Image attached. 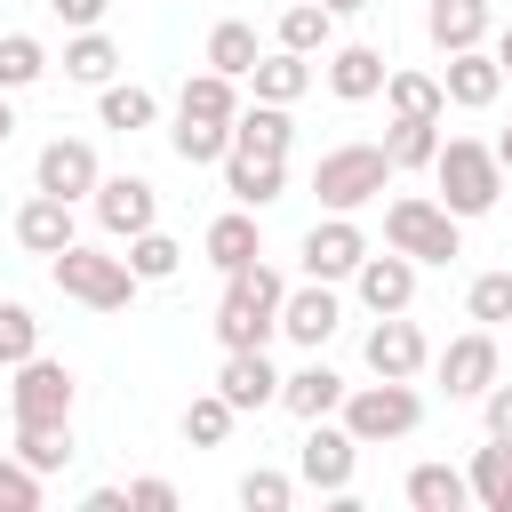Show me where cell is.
Wrapping results in <instances>:
<instances>
[{
  "mask_svg": "<svg viewBox=\"0 0 512 512\" xmlns=\"http://www.w3.org/2000/svg\"><path fill=\"white\" fill-rule=\"evenodd\" d=\"M16 240H24L32 256H56V248L72 240V200H56V192L24 200V208H16Z\"/></svg>",
  "mask_w": 512,
  "mask_h": 512,
  "instance_id": "17",
  "label": "cell"
},
{
  "mask_svg": "<svg viewBox=\"0 0 512 512\" xmlns=\"http://www.w3.org/2000/svg\"><path fill=\"white\" fill-rule=\"evenodd\" d=\"M104 128H152V88H104Z\"/></svg>",
  "mask_w": 512,
  "mask_h": 512,
  "instance_id": "39",
  "label": "cell"
},
{
  "mask_svg": "<svg viewBox=\"0 0 512 512\" xmlns=\"http://www.w3.org/2000/svg\"><path fill=\"white\" fill-rule=\"evenodd\" d=\"M384 96H392V120H440L448 112L432 72H384Z\"/></svg>",
  "mask_w": 512,
  "mask_h": 512,
  "instance_id": "23",
  "label": "cell"
},
{
  "mask_svg": "<svg viewBox=\"0 0 512 512\" xmlns=\"http://www.w3.org/2000/svg\"><path fill=\"white\" fill-rule=\"evenodd\" d=\"M288 112L280 104H256V112H232V144L240 152H272V160H288Z\"/></svg>",
  "mask_w": 512,
  "mask_h": 512,
  "instance_id": "24",
  "label": "cell"
},
{
  "mask_svg": "<svg viewBox=\"0 0 512 512\" xmlns=\"http://www.w3.org/2000/svg\"><path fill=\"white\" fill-rule=\"evenodd\" d=\"M384 240L400 248V256H416V264H448L464 240H456V216L440 208V200H392L384 208Z\"/></svg>",
  "mask_w": 512,
  "mask_h": 512,
  "instance_id": "5",
  "label": "cell"
},
{
  "mask_svg": "<svg viewBox=\"0 0 512 512\" xmlns=\"http://www.w3.org/2000/svg\"><path fill=\"white\" fill-rule=\"evenodd\" d=\"M224 184L248 200V208H264V200H280V184H288V168L272 160V152H240V144H224Z\"/></svg>",
  "mask_w": 512,
  "mask_h": 512,
  "instance_id": "16",
  "label": "cell"
},
{
  "mask_svg": "<svg viewBox=\"0 0 512 512\" xmlns=\"http://www.w3.org/2000/svg\"><path fill=\"white\" fill-rule=\"evenodd\" d=\"M440 384H448V392H488V384H496V336H488V328L456 336V344L440 352Z\"/></svg>",
  "mask_w": 512,
  "mask_h": 512,
  "instance_id": "12",
  "label": "cell"
},
{
  "mask_svg": "<svg viewBox=\"0 0 512 512\" xmlns=\"http://www.w3.org/2000/svg\"><path fill=\"white\" fill-rule=\"evenodd\" d=\"M112 64H120V48H112L104 32H80V40L64 48V72H72V80H112Z\"/></svg>",
  "mask_w": 512,
  "mask_h": 512,
  "instance_id": "36",
  "label": "cell"
},
{
  "mask_svg": "<svg viewBox=\"0 0 512 512\" xmlns=\"http://www.w3.org/2000/svg\"><path fill=\"white\" fill-rule=\"evenodd\" d=\"M240 504H248V512H280V504H288V480H280V472H248V480H240Z\"/></svg>",
  "mask_w": 512,
  "mask_h": 512,
  "instance_id": "43",
  "label": "cell"
},
{
  "mask_svg": "<svg viewBox=\"0 0 512 512\" xmlns=\"http://www.w3.org/2000/svg\"><path fill=\"white\" fill-rule=\"evenodd\" d=\"M256 104H296L304 88H312V64L296 56V48H280V56H256Z\"/></svg>",
  "mask_w": 512,
  "mask_h": 512,
  "instance_id": "21",
  "label": "cell"
},
{
  "mask_svg": "<svg viewBox=\"0 0 512 512\" xmlns=\"http://www.w3.org/2000/svg\"><path fill=\"white\" fill-rule=\"evenodd\" d=\"M72 416V376L56 360H16V424H64Z\"/></svg>",
  "mask_w": 512,
  "mask_h": 512,
  "instance_id": "7",
  "label": "cell"
},
{
  "mask_svg": "<svg viewBox=\"0 0 512 512\" xmlns=\"http://www.w3.org/2000/svg\"><path fill=\"white\" fill-rule=\"evenodd\" d=\"M48 8H56L64 24H96V16H104V0H48Z\"/></svg>",
  "mask_w": 512,
  "mask_h": 512,
  "instance_id": "46",
  "label": "cell"
},
{
  "mask_svg": "<svg viewBox=\"0 0 512 512\" xmlns=\"http://www.w3.org/2000/svg\"><path fill=\"white\" fill-rule=\"evenodd\" d=\"M472 320H512V272H480L472 280Z\"/></svg>",
  "mask_w": 512,
  "mask_h": 512,
  "instance_id": "41",
  "label": "cell"
},
{
  "mask_svg": "<svg viewBox=\"0 0 512 512\" xmlns=\"http://www.w3.org/2000/svg\"><path fill=\"white\" fill-rule=\"evenodd\" d=\"M184 120H224L232 128V112H240V96H232V72H200V80H184V104H176Z\"/></svg>",
  "mask_w": 512,
  "mask_h": 512,
  "instance_id": "25",
  "label": "cell"
},
{
  "mask_svg": "<svg viewBox=\"0 0 512 512\" xmlns=\"http://www.w3.org/2000/svg\"><path fill=\"white\" fill-rule=\"evenodd\" d=\"M384 184H392L384 144H336V152H320V168H312V192H320L328 208H360V200H376Z\"/></svg>",
  "mask_w": 512,
  "mask_h": 512,
  "instance_id": "4",
  "label": "cell"
},
{
  "mask_svg": "<svg viewBox=\"0 0 512 512\" xmlns=\"http://www.w3.org/2000/svg\"><path fill=\"white\" fill-rule=\"evenodd\" d=\"M280 48H296V56L328 48V8H320V0H296V8L280 16Z\"/></svg>",
  "mask_w": 512,
  "mask_h": 512,
  "instance_id": "35",
  "label": "cell"
},
{
  "mask_svg": "<svg viewBox=\"0 0 512 512\" xmlns=\"http://www.w3.org/2000/svg\"><path fill=\"white\" fill-rule=\"evenodd\" d=\"M48 264H56V288H64V296H80V304H96V312H120V304H128V288H136L128 256H104V248H80V240H64Z\"/></svg>",
  "mask_w": 512,
  "mask_h": 512,
  "instance_id": "3",
  "label": "cell"
},
{
  "mask_svg": "<svg viewBox=\"0 0 512 512\" xmlns=\"http://www.w3.org/2000/svg\"><path fill=\"white\" fill-rule=\"evenodd\" d=\"M32 504H40L32 464H8V456H0V512H32Z\"/></svg>",
  "mask_w": 512,
  "mask_h": 512,
  "instance_id": "42",
  "label": "cell"
},
{
  "mask_svg": "<svg viewBox=\"0 0 512 512\" xmlns=\"http://www.w3.org/2000/svg\"><path fill=\"white\" fill-rule=\"evenodd\" d=\"M328 80H336V96H376V88H384V56H376V48H336Z\"/></svg>",
  "mask_w": 512,
  "mask_h": 512,
  "instance_id": "30",
  "label": "cell"
},
{
  "mask_svg": "<svg viewBox=\"0 0 512 512\" xmlns=\"http://www.w3.org/2000/svg\"><path fill=\"white\" fill-rule=\"evenodd\" d=\"M424 32H432L440 48H480V32H488V0H432V8H424Z\"/></svg>",
  "mask_w": 512,
  "mask_h": 512,
  "instance_id": "20",
  "label": "cell"
},
{
  "mask_svg": "<svg viewBox=\"0 0 512 512\" xmlns=\"http://www.w3.org/2000/svg\"><path fill=\"white\" fill-rule=\"evenodd\" d=\"M360 256H368V240H360V224H344V216H328V224L304 232V264H312V280L360 272Z\"/></svg>",
  "mask_w": 512,
  "mask_h": 512,
  "instance_id": "10",
  "label": "cell"
},
{
  "mask_svg": "<svg viewBox=\"0 0 512 512\" xmlns=\"http://www.w3.org/2000/svg\"><path fill=\"white\" fill-rule=\"evenodd\" d=\"M96 216H104V232H144V224H152V184H144V176L96 184Z\"/></svg>",
  "mask_w": 512,
  "mask_h": 512,
  "instance_id": "18",
  "label": "cell"
},
{
  "mask_svg": "<svg viewBox=\"0 0 512 512\" xmlns=\"http://www.w3.org/2000/svg\"><path fill=\"white\" fill-rule=\"evenodd\" d=\"M368 368H376V376H416V368H424V328L400 320V312H384V320L368 328Z\"/></svg>",
  "mask_w": 512,
  "mask_h": 512,
  "instance_id": "11",
  "label": "cell"
},
{
  "mask_svg": "<svg viewBox=\"0 0 512 512\" xmlns=\"http://www.w3.org/2000/svg\"><path fill=\"white\" fill-rule=\"evenodd\" d=\"M176 264H184V248H176L168 232H152V224L128 232V272H136V280H168Z\"/></svg>",
  "mask_w": 512,
  "mask_h": 512,
  "instance_id": "31",
  "label": "cell"
},
{
  "mask_svg": "<svg viewBox=\"0 0 512 512\" xmlns=\"http://www.w3.org/2000/svg\"><path fill=\"white\" fill-rule=\"evenodd\" d=\"M472 496L496 504V512H512V440H488L472 456Z\"/></svg>",
  "mask_w": 512,
  "mask_h": 512,
  "instance_id": "29",
  "label": "cell"
},
{
  "mask_svg": "<svg viewBox=\"0 0 512 512\" xmlns=\"http://www.w3.org/2000/svg\"><path fill=\"white\" fill-rule=\"evenodd\" d=\"M360 296L376 304V312H408V296H416V256H360Z\"/></svg>",
  "mask_w": 512,
  "mask_h": 512,
  "instance_id": "15",
  "label": "cell"
},
{
  "mask_svg": "<svg viewBox=\"0 0 512 512\" xmlns=\"http://www.w3.org/2000/svg\"><path fill=\"white\" fill-rule=\"evenodd\" d=\"M232 416H240V408H232L224 392H200V400L184 408V440H224V432H232Z\"/></svg>",
  "mask_w": 512,
  "mask_h": 512,
  "instance_id": "37",
  "label": "cell"
},
{
  "mask_svg": "<svg viewBox=\"0 0 512 512\" xmlns=\"http://www.w3.org/2000/svg\"><path fill=\"white\" fill-rule=\"evenodd\" d=\"M496 64H504V72H512V32H504V40H496Z\"/></svg>",
  "mask_w": 512,
  "mask_h": 512,
  "instance_id": "47",
  "label": "cell"
},
{
  "mask_svg": "<svg viewBox=\"0 0 512 512\" xmlns=\"http://www.w3.org/2000/svg\"><path fill=\"white\" fill-rule=\"evenodd\" d=\"M464 496H472V480L448 472V464H416V472H408V504H416V512H456Z\"/></svg>",
  "mask_w": 512,
  "mask_h": 512,
  "instance_id": "26",
  "label": "cell"
},
{
  "mask_svg": "<svg viewBox=\"0 0 512 512\" xmlns=\"http://www.w3.org/2000/svg\"><path fill=\"white\" fill-rule=\"evenodd\" d=\"M280 328H288L296 344H328V328H336V296H328V280H320V288L280 296Z\"/></svg>",
  "mask_w": 512,
  "mask_h": 512,
  "instance_id": "19",
  "label": "cell"
},
{
  "mask_svg": "<svg viewBox=\"0 0 512 512\" xmlns=\"http://www.w3.org/2000/svg\"><path fill=\"white\" fill-rule=\"evenodd\" d=\"M320 8H368V0H320Z\"/></svg>",
  "mask_w": 512,
  "mask_h": 512,
  "instance_id": "50",
  "label": "cell"
},
{
  "mask_svg": "<svg viewBox=\"0 0 512 512\" xmlns=\"http://www.w3.org/2000/svg\"><path fill=\"white\" fill-rule=\"evenodd\" d=\"M496 88H504V64L496 56H480V48H448V72H440V96L448 104H496Z\"/></svg>",
  "mask_w": 512,
  "mask_h": 512,
  "instance_id": "9",
  "label": "cell"
},
{
  "mask_svg": "<svg viewBox=\"0 0 512 512\" xmlns=\"http://www.w3.org/2000/svg\"><path fill=\"white\" fill-rule=\"evenodd\" d=\"M232 288H224V304H216V336H224V352L232 344H264L272 328H280V272H264V264H240V272H224Z\"/></svg>",
  "mask_w": 512,
  "mask_h": 512,
  "instance_id": "2",
  "label": "cell"
},
{
  "mask_svg": "<svg viewBox=\"0 0 512 512\" xmlns=\"http://www.w3.org/2000/svg\"><path fill=\"white\" fill-rule=\"evenodd\" d=\"M8 128H16V112H8V96H0V144H8Z\"/></svg>",
  "mask_w": 512,
  "mask_h": 512,
  "instance_id": "48",
  "label": "cell"
},
{
  "mask_svg": "<svg viewBox=\"0 0 512 512\" xmlns=\"http://www.w3.org/2000/svg\"><path fill=\"white\" fill-rule=\"evenodd\" d=\"M32 344H40V320L24 304H0V360H32Z\"/></svg>",
  "mask_w": 512,
  "mask_h": 512,
  "instance_id": "40",
  "label": "cell"
},
{
  "mask_svg": "<svg viewBox=\"0 0 512 512\" xmlns=\"http://www.w3.org/2000/svg\"><path fill=\"white\" fill-rule=\"evenodd\" d=\"M40 192H56V200L96 192V152H88L80 136H56V144L40 152Z\"/></svg>",
  "mask_w": 512,
  "mask_h": 512,
  "instance_id": "14",
  "label": "cell"
},
{
  "mask_svg": "<svg viewBox=\"0 0 512 512\" xmlns=\"http://www.w3.org/2000/svg\"><path fill=\"white\" fill-rule=\"evenodd\" d=\"M432 176H440V208H448V216H480V208H496V192H504L496 144H464V136L432 152Z\"/></svg>",
  "mask_w": 512,
  "mask_h": 512,
  "instance_id": "1",
  "label": "cell"
},
{
  "mask_svg": "<svg viewBox=\"0 0 512 512\" xmlns=\"http://www.w3.org/2000/svg\"><path fill=\"white\" fill-rule=\"evenodd\" d=\"M432 152H440V120H392L384 128V160L392 168H432Z\"/></svg>",
  "mask_w": 512,
  "mask_h": 512,
  "instance_id": "27",
  "label": "cell"
},
{
  "mask_svg": "<svg viewBox=\"0 0 512 512\" xmlns=\"http://www.w3.org/2000/svg\"><path fill=\"white\" fill-rule=\"evenodd\" d=\"M16 456H24L32 472H56V464L72 456V432H64V424H16Z\"/></svg>",
  "mask_w": 512,
  "mask_h": 512,
  "instance_id": "34",
  "label": "cell"
},
{
  "mask_svg": "<svg viewBox=\"0 0 512 512\" xmlns=\"http://www.w3.org/2000/svg\"><path fill=\"white\" fill-rule=\"evenodd\" d=\"M168 504H176L168 480H136V488H128V512H168Z\"/></svg>",
  "mask_w": 512,
  "mask_h": 512,
  "instance_id": "44",
  "label": "cell"
},
{
  "mask_svg": "<svg viewBox=\"0 0 512 512\" xmlns=\"http://www.w3.org/2000/svg\"><path fill=\"white\" fill-rule=\"evenodd\" d=\"M280 400H288V408H296V416L312 424V416H328V408L344 400V376L312 360V368H296V376H280Z\"/></svg>",
  "mask_w": 512,
  "mask_h": 512,
  "instance_id": "22",
  "label": "cell"
},
{
  "mask_svg": "<svg viewBox=\"0 0 512 512\" xmlns=\"http://www.w3.org/2000/svg\"><path fill=\"white\" fill-rule=\"evenodd\" d=\"M208 64L232 72V80H248V72H256V32H248V24H216V32H208Z\"/></svg>",
  "mask_w": 512,
  "mask_h": 512,
  "instance_id": "32",
  "label": "cell"
},
{
  "mask_svg": "<svg viewBox=\"0 0 512 512\" xmlns=\"http://www.w3.org/2000/svg\"><path fill=\"white\" fill-rule=\"evenodd\" d=\"M416 416H424V408H416L408 376H384V384L352 392V408H344V432H352V440H400Z\"/></svg>",
  "mask_w": 512,
  "mask_h": 512,
  "instance_id": "6",
  "label": "cell"
},
{
  "mask_svg": "<svg viewBox=\"0 0 512 512\" xmlns=\"http://www.w3.org/2000/svg\"><path fill=\"white\" fill-rule=\"evenodd\" d=\"M216 392H224L232 408H264V400H280V376H272L264 344H232V352H224V376H216Z\"/></svg>",
  "mask_w": 512,
  "mask_h": 512,
  "instance_id": "8",
  "label": "cell"
},
{
  "mask_svg": "<svg viewBox=\"0 0 512 512\" xmlns=\"http://www.w3.org/2000/svg\"><path fill=\"white\" fill-rule=\"evenodd\" d=\"M488 440H512V384H488Z\"/></svg>",
  "mask_w": 512,
  "mask_h": 512,
  "instance_id": "45",
  "label": "cell"
},
{
  "mask_svg": "<svg viewBox=\"0 0 512 512\" xmlns=\"http://www.w3.org/2000/svg\"><path fill=\"white\" fill-rule=\"evenodd\" d=\"M24 80H40V40L32 32H8L0 40V88H24Z\"/></svg>",
  "mask_w": 512,
  "mask_h": 512,
  "instance_id": "38",
  "label": "cell"
},
{
  "mask_svg": "<svg viewBox=\"0 0 512 512\" xmlns=\"http://www.w3.org/2000/svg\"><path fill=\"white\" fill-rule=\"evenodd\" d=\"M200 248H208L224 272H240V264H256V256H264V248H256V216H216Z\"/></svg>",
  "mask_w": 512,
  "mask_h": 512,
  "instance_id": "28",
  "label": "cell"
},
{
  "mask_svg": "<svg viewBox=\"0 0 512 512\" xmlns=\"http://www.w3.org/2000/svg\"><path fill=\"white\" fill-rule=\"evenodd\" d=\"M496 160H504V168H512V128H504V136H496Z\"/></svg>",
  "mask_w": 512,
  "mask_h": 512,
  "instance_id": "49",
  "label": "cell"
},
{
  "mask_svg": "<svg viewBox=\"0 0 512 512\" xmlns=\"http://www.w3.org/2000/svg\"><path fill=\"white\" fill-rule=\"evenodd\" d=\"M352 448H360L352 432H336V424H320V416H312V432H304V456H296V464H304V480H312V488H344V480H352Z\"/></svg>",
  "mask_w": 512,
  "mask_h": 512,
  "instance_id": "13",
  "label": "cell"
},
{
  "mask_svg": "<svg viewBox=\"0 0 512 512\" xmlns=\"http://www.w3.org/2000/svg\"><path fill=\"white\" fill-rule=\"evenodd\" d=\"M168 144H176V152H184V160L200 168V160H224V144H232V128H224V120H184V112H176V128H168Z\"/></svg>",
  "mask_w": 512,
  "mask_h": 512,
  "instance_id": "33",
  "label": "cell"
}]
</instances>
